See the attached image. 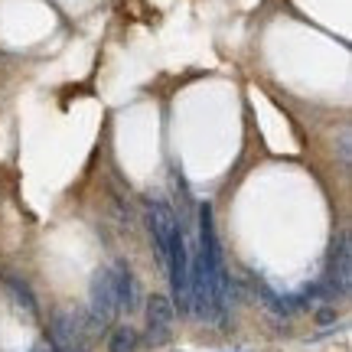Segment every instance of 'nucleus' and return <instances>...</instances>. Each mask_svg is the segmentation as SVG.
Wrapping results in <instances>:
<instances>
[{"instance_id": "7ed1b4c3", "label": "nucleus", "mask_w": 352, "mask_h": 352, "mask_svg": "<svg viewBox=\"0 0 352 352\" xmlns=\"http://www.w3.org/2000/svg\"><path fill=\"white\" fill-rule=\"evenodd\" d=\"M151 235H153V245H157V254L160 261H166V252H170V241L179 235V222H176L173 209L166 202H151Z\"/></svg>"}, {"instance_id": "39448f33", "label": "nucleus", "mask_w": 352, "mask_h": 352, "mask_svg": "<svg viewBox=\"0 0 352 352\" xmlns=\"http://www.w3.org/2000/svg\"><path fill=\"white\" fill-rule=\"evenodd\" d=\"M329 290L333 294H346L352 280V258H349V239L340 241V248H333V261H329Z\"/></svg>"}, {"instance_id": "f257e3e1", "label": "nucleus", "mask_w": 352, "mask_h": 352, "mask_svg": "<svg viewBox=\"0 0 352 352\" xmlns=\"http://www.w3.org/2000/svg\"><path fill=\"white\" fill-rule=\"evenodd\" d=\"M121 310L118 303V284H114L111 267L108 271H98L95 280H91V323L95 327H108Z\"/></svg>"}, {"instance_id": "1a4fd4ad", "label": "nucleus", "mask_w": 352, "mask_h": 352, "mask_svg": "<svg viewBox=\"0 0 352 352\" xmlns=\"http://www.w3.org/2000/svg\"><path fill=\"white\" fill-rule=\"evenodd\" d=\"M33 352H56V349H52V342H39V346H33Z\"/></svg>"}, {"instance_id": "0eeeda50", "label": "nucleus", "mask_w": 352, "mask_h": 352, "mask_svg": "<svg viewBox=\"0 0 352 352\" xmlns=\"http://www.w3.org/2000/svg\"><path fill=\"white\" fill-rule=\"evenodd\" d=\"M108 352H138V333H134L131 327H118L111 333Z\"/></svg>"}, {"instance_id": "6e6552de", "label": "nucleus", "mask_w": 352, "mask_h": 352, "mask_svg": "<svg viewBox=\"0 0 352 352\" xmlns=\"http://www.w3.org/2000/svg\"><path fill=\"white\" fill-rule=\"evenodd\" d=\"M10 290H13V297H16V303H23L30 314H36V300L30 297V290H26L20 280H10Z\"/></svg>"}, {"instance_id": "f03ea898", "label": "nucleus", "mask_w": 352, "mask_h": 352, "mask_svg": "<svg viewBox=\"0 0 352 352\" xmlns=\"http://www.w3.org/2000/svg\"><path fill=\"white\" fill-rule=\"evenodd\" d=\"M52 349L56 352H88V329L78 314H56L52 320Z\"/></svg>"}, {"instance_id": "20e7f679", "label": "nucleus", "mask_w": 352, "mask_h": 352, "mask_svg": "<svg viewBox=\"0 0 352 352\" xmlns=\"http://www.w3.org/2000/svg\"><path fill=\"white\" fill-rule=\"evenodd\" d=\"M173 303L160 297V294H153L151 303H147V340L151 346H160V342L170 340V329H173Z\"/></svg>"}, {"instance_id": "423d86ee", "label": "nucleus", "mask_w": 352, "mask_h": 352, "mask_svg": "<svg viewBox=\"0 0 352 352\" xmlns=\"http://www.w3.org/2000/svg\"><path fill=\"white\" fill-rule=\"evenodd\" d=\"M111 274H114V284H118V303H121V310H134V303H138V284H134L131 271L118 261V264H111Z\"/></svg>"}]
</instances>
